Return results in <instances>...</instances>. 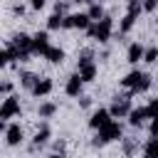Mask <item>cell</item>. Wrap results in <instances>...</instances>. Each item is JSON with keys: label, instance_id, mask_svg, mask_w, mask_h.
<instances>
[{"label": "cell", "instance_id": "obj_1", "mask_svg": "<svg viewBox=\"0 0 158 158\" xmlns=\"http://www.w3.org/2000/svg\"><path fill=\"white\" fill-rule=\"evenodd\" d=\"M121 84L128 86V89H133V91H146V89L151 86V77H148V74H141V72H131V74L123 77Z\"/></svg>", "mask_w": 158, "mask_h": 158}, {"label": "cell", "instance_id": "obj_2", "mask_svg": "<svg viewBox=\"0 0 158 158\" xmlns=\"http://www.w3.org/2000/svg\"><path fill=\"white\" fill-rule=\"evenodd\" d=\"M111 17H101L94 27H89V35L94 37V40H99V42H106L109 37H111Z\"/></svg>", "mask_w": 158, "mask_h": 158}, {"label": "cell", "instance_id": "obj_3", "mask_svg": "<svg viewBox=\"0 0 158 158\" xmlns=\"http://www.w3.org/2000/svg\"><path fill=\"white\" fill-rule=\"evenodd\" d=\"M116 138H121V126L118 123H106L104 128H99V136H96V146H104V143H109V141H116Z\"/></svg>", "mask_w": 158, "mask_h": 158}, {"label": "cell", "instance_id": "obj_4", "mask_svg": "<svg viewBox=\"0 0 158 158\" xmlns=\"http://www.w3.org/2000/svg\"><path fill=\"white\" fill-rule=\"evenodd\" d=\"M12 47L17 49L20 59H25L30 52H35V49H32V40H30L27 35H17V37H15V42H12Z\"/></svg>", "mask_w": 158, "mask_h": 158}, {"label": "cell", "instance_id": "obj_5", "mask_svg": "<svg viewBox=\"0 0 158 158\" xmlns=\"http://www.w3.org/2000/svg\"><path fill=\"white\" fill-rule=\"evenodd\" d=\"M64 27L89 30V27H91V17H89V15H69V17H64Z\"/></svg>", "mask_w": 158, "mask_h": 158}, {"label": "cell", "instance_id": "obj_6", "mask_svg": "<svg viewBox=\"0 0 158 158\" xmlns=\"http://www.w3.org/2000/svg\"><path fill=\"white\" fill-rule=\"evenodd\" d=\"M15 114H20V104H17L15 96H7L5 104H2V109H0V118H12Z\"/></svg>", "mask_w": 158, "mask_h": 158}, {"label": "cell", "instance_id": "obj_7", "mask_svg": "<svg viewBox=\"0 0 158 158\" xmlns=\"http://www.w3.org/2000/svg\"><path fill=\"white\" fill-rule=\"evenodd\" d=\"M91 128H104L106 123H111V111H106V109H99L94 116H91Z\"/></svg>", "mask_w": 158, "mask_h": 158}, {"label": "cell", "instance_id": "obj_8", "mask_svg": "<svg viewBox=\"0 0 158 158\" xmlns=\"http://www.w3.org/2000/svg\"><path fill=\"white\" fill-rule=\"evenodd\" d=\"M49 37L44 35V32H40V35H35L32 37V49L37 52V54H47V49H49V42H47Z\"/></svg>", "mask_w": 158, "mask_h": 158}, {"label": "cell", "instance_id": "obj_9", "mask_svg": "<svg viewBox=\"0 0 158 158\" xmlns=\"http://www.w3.org/2000/svg\"><path fill=\"white\" fill-rule=\"evenodd\" d=\"M81 84H84V79L79 77V72H77V74H72V77H69V81H67V94H69V96H79Z\"/></svg>", "mask_w": 158, "mask_h": 158}, {"label": "cell", "instance_id": "obj_10", "mask_svg": "<svg viewBox=\"0 0 158 158\" xmlns=\"http://www.w3.org/2000/svg\"><path fill=\"white\" fill-rule=\"evenodd\" d=\"M128 106H131V104H128V99H126V96H121V99H116V101L111 104V109H109V111H111V116H123V114H131V111H128Z\"/></svg>", "mask_w": 158, "mask_h": 158}, {"label": "cell", "instance_id": "obj_11", "mask_svg": "<svg viewBox=\"0 0 158 158\" xmlns=\"http://www.w3.org/2000/svg\"><path fill=\"white\" fill-rule=\"evenodd\" d=\"M79 77H81L84 81H91V79L96 77V67H94L91 62H79Z\"/></svg>", "mask_w": 158, "mask_h": 158}, {"label": "cell", "instance_id": "obj_12", "mask_svg": "<svg viewBox=\"0 0 158 158\" xmlns=\"http://www.w3.org/2000/svg\"><path fill=\"white\" fill-rule=\"evenodd\" d=\"M5 136H7V143H10V146H17V143L22 141V128H20L17 123H12V126H7V133H5Z\"/></svg>", "mask_w": 158, "mask_h": 158}, {"label": "cell", "instance_id": "obj_13", "mask_svg": "<svg viewBox=\"0 0 158 158\" xmlns=\"http://www.w3.org/2000/svg\"><path fill=\"white\" fill-rule=\"evenodd\" d=\"M49 91H52V79H40V81L35 84V89H32L35 96H44V94H49Z\"/></svg>", "mask_w": 158, "mask_h": 158}, {"label": "cell", "instance_id": "obj_14", "mask_svg": "<svg viewBox=\"0 0 158 158\" xmlns=\"http://www.w3.org/2000/svg\"><path fill=\"white\" fill-rule=\"evenodd\" d=\"M143 54H146V52H143V47H141L138 42H133V44L128 47V62H131V64H136V62H138Z\"/></svg>", "mask_w": 158, "mask_h": 158}, {"label": "cell", "instance_id": "obj_15", "mask_svg": "<svg viewBox=\"0 0 158 158\" xmlns=\"http://www.w3.org/2000/svg\"><path fill=\"white\" fill-rule=\"evenodd\" d=\"M128 116H131V123H133V126H141V121H143L146 116H151V114H148V106H143V109H133Z\"/></svg>", "mask_w": 158, "mask_h": 158}, {"label": "cell", "instance_id": "obj_16", "mask_svg": "<svg viewBox=\"0 0 158 158\" xmlns=\"http://www.w3.org/2000/svg\"><path fill=\"white\" fill-rule=\"evenodd\" d=\"M44 57H47V59H49V62H54V64H59V62H62V59H64V52H62V49H57V47H49V49H47V54H44Z\"/></svg>", "mask_w": 158, "mask_h": 158}, {"label": "cell", "instance_id": "obj_17", "mask_svg": "<svg viewBox=\"0 0 158 158\" xmlns=\"http://www.w3.org/2000/svg\"><path fill=\"white\" fill-rule=\"evenodd\" d=\"M20 79H22V86H27V89H35V84L40 81V79H37L35 74H30V72H22Z\"/></svg>", "mask_w": 158, "mask_h": 158}, {"label": "cell", "instance_id": "obj_18", "mask_svg": "<svg viewBox=\"0 0 158 158\" xmlns=\"http://www.w3.org/2000/svg\"><path fill=\"white\" fill-rule=\"evenodd\" d=\"M146 158H158V138L148 141V146H146Z\"/></svg>", "mask_w": 158, "mask_h": 158}, {"label": "cell", "instance_id": "obj_19", "mask_svg": "<svg viewBox=\"0 0 158 158\" xmlns=\"http://www.w3.org/2000/svg\"><path fill=\"white\" fill-rule=\"evenodd\" d=\"M86 15H89L91 20H101V17H104V10H101V5L96 2V5H91V7H89V12H86Z\"/></svg>", "mask_w": 158, "mask_h": 158}, {"label": "cell", "instance_id": "obj_20", "mask_svg": "<svg viewBox=\"0 0 158 158\" xmlns=\"http://www.w3.org/2000/svg\"><path fill=\"white\" fill-rule=\"evenodd\" d=\"M47 25H49L52 30H57V27H64V17H62V12H57V15H52Z\"/></svg>", "mask_w": 158, "mask_h": 158}, {"label": "cell", "instance_id": "obj_21", "mask_svg": "<svg viewBox=\"0 0 158 158\" xmlns=\"http://www.w3.org/2000/svg\"><path fill=\"white\" fill-rule=\"evenodd\" d=\"M47 138H49V128H47V126H42V128H40L37 133H35V143L40 146V143H44Z\"/></svg>", "mask_w": 158, "mask_h": 158}, {"label": "cell", "instance_id": "obj_22", "mask_svg": "<svg viewBox=\"0 0 158 158\" xmlns=\"http://www.w3.org/2000/svg\"><path fill=\"white\" fill-rule=\"evenodd\" d=\"M54 111H57V106H54V104H42V106H40V116H44V118H47V116H52Z\"/></svg>", "mask_w": 158, "mask_h": 158}, {"label": "cell", "instance_id": "obj_23", "mask_svg": "<svg viewBox=\"0 0 158 158\" xmlns=\"http://www.w3.org/2000/svg\"><path fill=\"white\" fill-rule=\"evenodd\" d=\"M143 57H146V62H156V59H158V49H156V47H151Z\"/></svg>", "mask_w": 158, "mask_h": 158}, {"label": "cell", "instance_id": "obj_24", "mask_svg": "<svg viewBox=\"0 0 158 158\" xmlns=\"http://www.w3.org/2000/svg\"><path fill=\"white\" fill-rule=\"evenodd\" d=\"M156 7H158V0H146L143 2V10H148V12H153Z\"/></svg>", "mask_w": 158, "mask_h": 158}, {"label": "cell", "instance_id": "obj_25", "mask_svg": "<svg viewBox=\"0 0 158 158\" xmlns=\"http://www.w3.org/2000/svg\"><path fill=\"white\" fill-rule=\"evenodd\" d=\"M148 114H151V116H156V114H158V99H153V101L148 104Z\"/></svg>", "mask_w": 158, "mask_h": 158}, {"label": "cell", "instance_id": "obj_26", "mask_svg": "<svg viewBox=\"0 0 158 158\" xmlns=\"http://www.w3.org/2000/svg\"><path fill=\"white\" fill-rule=\"evenodd\" d=\"M42 5H44V0H32V7H37V10H40Z\"/></svg>", "mask_w": 158, "mask_h": 158}, {"label": "cell", "instance_id": "obj_27", "mask_svg": "<svg viewBox=\"0 0 158 158\" xmlns=\"http://www.w3.org/2000/svg\"><path fill=\"white\" fill-rule=\"evenodd\" d=\"M153 133H158V114L153 116Z\"/></svg>", "mask_w": 158, "mask_h": 158}, {"label": "cell", "instance_id": "obj_28", "mask_svg": "<svg viewBox=\"0 0 158 158\" xmlns=\"http://www.w3.org/2000/svg\"><path fill=\"white\" fill-rule=\"evenodd\" d=\"M49 158H59V156H49Z\"/></svg>", "mask_w": 158, "mask_h": 158}, {"label": "cell", "instance_id": "obj_29", "mask_svg": "<svg viewBox=\"0 0 158 158\" xmlns=\"http://www.w3.org/2000/svg\"><path fill=\"white\" fill-rule=\"evenodd\" d=\"M77 2H81V0H77Z\"/></svg>", "mask_w": 158, "mask_h": 158}]
</instances>
